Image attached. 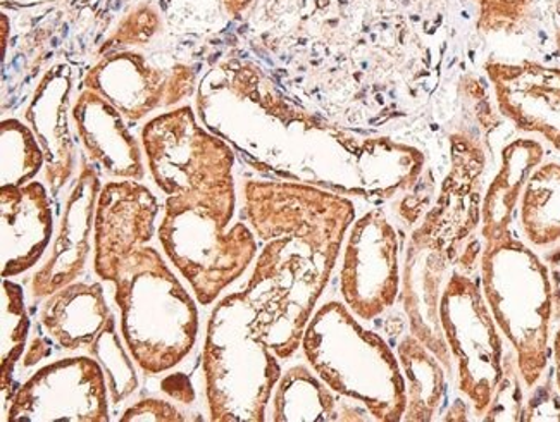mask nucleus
I'll use <instances>...</instances> for the list:
<instances>
[{"mask_svg":"<svg viewBox=\"0 0 560 422\" xmlns=\"http://www.w3.org/2000/svg\"><path fill=\"white\" fill-rule=\"evenodd\" d=\"M244 218L265 248L244 292L257 305V328L280 359L301 349L355 220L346 197L280 181H248Z\"/></svg>","mask_w":560,"mask_h":422,"instance_id":"f257e3e1","label":"nucleus"},{"mask_svg":"<svg viewBox=\"0 0 560 422\" xmlns=\"http://www.w3.org/2000/svg\"><path fill=\"white\" fill-rule=\"evenodd\" d=\"M302 350L308 366L338 395L361 403L374 421H402V366L380 335L365 329L340 302H328L307 323Z\"/></svg>","mask_w":560,"mask_h":422,"instance_id":"f03ea898","label":"nucleus"},{"mask_svg":"<svg viewBox=\"0 0 560 422\" xmlns=\"http://www.w3.org/2000/svg\"><path fill=\"white\" fill-rule=\"evenodd\" d=\"M128 352L145 374L175 370L196 347L199 310L194 296L154 247L131 254L114 278Z\"/></svg>","mask_w":560,"mask_h":422,"instance_id":"7ed1b4c3","label":"nucleus"},{"mask_svg":"<svg viewBox=\"0 0 560 422\" xmlns=\"http://www.w3.org/2000/svg\"><path fill=\"white\" fill-rule=\"evenodd\" d=\"M257 317L259 309L245 292L221 298L209 317L202 370L211 421H266L281 366Z\"/></svg>","mask_w":560,"mask_h":422,"instance_id":"20e7f679","label":"nucleus"},{"mask_svg":"<svg viewBox=\"0 0 560 422\" xmlns=\"http://www.w3.org/2000/svg\"><path fill=\"white\" fill-rule=\"evenodd\" d=\"M485 301L516 352L526 388H535L548 366L553 296L547 265L512 232L485 239L481 253Z\"/></svg>","mask_w":560,"mask_h":422,"instance_id":"39448f33","label":"nucleus"},{"mask_svg":"<svg viewBox=\"0 0 560 422\" xmlns=\"http://www.w3.org/2000/svg\"><path fill=\"white\" fill-rule=\"evenodd\" d=\"M235 203L197 196L167 197L159 242L200 305H211L256 257L253 227L247 223L230 227Z\"/></svg>","mask_w":560,"mask_h":422,"instance_id":"423d86ee","label":"nucleus"},{"mask_svg":"<svg viewBox=\"0 0 560 422\" xmlns=\"http://www.w3.org/2000/svg\"><path fill=\"white\" fill-rule=\"evenodd\" d=\"M143 143L155 184L166 196L236 202L232 152L197 127L187 107L149 122Z\"/></svg>","mask_w":560,"mask_h":422,"instance_id":"0eeeda50","label":"nucleus"},{"mask_svg":"<svg viewBox=\"0 0 560 422\" xmlns=\"http://www.w3.org/2000/svg\"><path fill=\"white\" fill-rule=\"evenodd\" d=\"M440 328L457 362L460 394L478 415L487 414L504 376V350L499 326L478 284L454 272L440 293Z\"/></svg>","mask_w":560,"mask_h":422,"instance_id":"6e6552de","label":"nucleus"},{"mask_svg":"<svg viewBox=\"0 0 560 422\" xmlns=\"http://www.w3.org/2000/svg\"><path fill=\"white\" fill-rule=\"evenodd\" d=\"M11 422H107L109 386L90 355L59 359L32 374L9 398Z\"/></svg>","mask_w":560,"mask_h":422,"instance_id":"1a4fd4ad","label":"nucleus"},{"mask_svg":"<svg viewBox=\"0 0 560 422\" xmlns=\"http://www.w3.org/2000/svg\"><path fill=\"white\" fill-rule=\"evenodd\" d=\"M398 236L382 209L353 221L343 250L340 292L362 321H373L394 307L398 296Z\"/></svg>","mask_w":560,"mask_h":422,"instance_id":"9d476101","label":"nucleus"},{"mask_svg":"<svg viewBox=\"0 0 560 422\" xmlns=\"http://www.w3.org/2000/svg\"><path fill=\"white\" fill-rule=\"evenodd\" d=\"M485 71L499 113L517 130L541 134L560 151V68L490 59Z\"/></svg>","mask_w":560,"mask_h":422,"instance_id":"9b49d317","label":"nucleus"},{"mask_svg":"<svg viewBox=\"0 0 560 422\" xmlns=\"http://www.w3.org/2000/svg\"><path fill=\"white\" fill-rule=\"evenodd\" d=\"M158 199L135 181L107 184L98 194L94 224V269L113 283L122 262L155 233Z\"/></svg>","mask_w":560,"mask_h":422,"instance_id":"f8f14e48","label":"nucleus"},{"mask_svg":"<svg viewBox=\"0 0 560 422\" xmlns=\"http://www.w3.org/2000/svg\"><path fill=\"white\" fill-rule=\"evenodd\" d=\"M98 190L101 185L97 176L86 167L78 178L70 199L66 200L59 232L54 239L49 257L33 274V298H47L57 290L65 289L82 277L92 250L90 238L94 232Z\"/></svg>","mask_w":560,"mask_h":422,"instance_id":"ddd939ff","label":"nucleus"},{"mask_svg":"<svg viewBox=\"0 0 560 422\" xmlns=\"http://www.w3.org/2000/svg\"><path fill=\"white\" fill-rule=\"evenodd\" d=\"M2 278H14L40 262L54 236L52 203L37 181L2 187L0 194Z\"/></svg>","mask_w":560,"mask_h":422,"instance_id":"4468645a","label":"nucleus"},{"mask_svg":"<svg viewBox=\"0 0 560 422\" xmlns=\"http://www.w3.org/2000/svg\"><path fill=\"white\" fill-rule=\"evenodd\" d=\"M113 317L101 283L73 281L45 298L40 323L61 349L86 353Z\"/></svg>","mask_w":560,"mask_h":422,"instance_id":"2eb2a0df","label":"nucleus"},{"mask_svg":"<svg viewBox=\"0 0 560 422\" xmlns=\"http://www.w3.org/2000/svg\"><path fill=\"white\" fill-rule=\"evenodd\" d=\"M78 131L90 155L114 176L142 178L139 146L122 127L119 114L98 95L86 94L74 107Z\"/></svg>","mask_w":560,"mask_h":422,"instance_id":"dca6fc26","label":"nucleus"},{"mask_svg":"<svg viewBox=\"0 0 560 422\" xmlns=\"http://www.w3.org/2000/svg\"><path fill=\"white\" fill-rule=\"evenodd\" d=\"M544 146L532 139H517L502 151L499 173L481 200V236L495 238L511 232L514 212L533 171L544 161Z\"/></svg>","mask_w":560,"mask_h":422,"instance_id":"f3484780","label":"nucleus"},{"mask_svg":"<svg viewBox=\"0 0 560 422\" xmlns=\"http://www.w3.org/2000/svg\"><path fill=\"white\" fill-rule=\"evenodd\" d=\"M271 421H341V400L308 367L293 366L272 391Z\"/></svg>","mask_w":560,"mask_h":422,"instance_id":"a211bd4d","label":"nucleus"},{"mask_svg":"<svg viewBox=\"0 0 560 422\" xmlns=\"http://www.w3.org/2000/svg\"><path fill=\"white\" fill-rule=\"evenodd\" d=\"M398 362L407 379L406 421H431L445 397V376L439 357L431 355L415 335H407L397 347Z\"/></svg>","mask_w":560,"mask_h":422,"instance_id":"6ab92c4d","label":"nucleus"},{"mask_svg":"<svg viewBox=\"0 0 560 422\" xmlns=\"http://www.w3.org/2000/svg\"><path fill=\"white\" fill-rule=\"evenodd\" d=\"M521 227L536 247L560 242V164L536 167L520 203Z\"/></svg>","mask_w":560,"mask_h":422,"instance_id":"aec40b11","label":"nucleus"},{"mask_svg":"<svg viewBox=\"0 0 560 422\" xmlns=\"http://www.w3.org/2000/svg\"><path fill=\"white\" fill-rule=\"evenodd\" d=\"M30 333L28 313L23 289L14 281L2 280V394L8 395L13 385L14 370L23 359Z\"/></svg>","mask_w":560,"mask_h":422,"instance_id":"412c9836","label":"nucleus"},{"mask_svg":"<svg viewBox=\"0 0 560 422\" xmlns=\"http://www.w3.org/2000/svg\"><path fill=\"white\" fill-rule=\"evenodd\" d=\"M86 355L94 357L106 374L110 402H122L137 391L139 376L135 371L133 361L130 357L131 353L128 355L127 349L122 347L118 328H116V317H113L109 325L98 335L97 340L94 341V345L90 347Z\"/></svg>","mask_w":560,"mask_h":422,"instance_id":"4be33fe9","label":"nucleus"},{"mask_svg":"<svg viewBox=\"0 0 560 422\" xmlns=\"http://www.w3.org/2000/svg\"><path fill=\"white\" fill-rule=\"evenodd\" d=\"M44 155L18 121L2 122V187H25L40 171Z\"/></svg>","mask_w":560,"mask_h":422,"instance_id":"5701e85b","label":"nucleus"},{"mask_svg":"<svg viewBox=\"0 0 560 422\" xmlns=\"http://www.w3.org/2000/svg\"><path fill=\"white\" fill-rule=\"evenodd\" d=\"M481 35H523L536 17V0H471Z\"/></svg>","mask_w":560,"mask_h":422,"instance_id":"b1692460","label":"nucleus"},{"mask_svg":"<svg viewBox=\"0 0 560 422\" xmlns=\"http://www.w3.org/2000/svg\"><path fill=\"white\" fill-rule=\"evenodd\" d=\"M517 361H504V376L488 407L487 421H521L523 415V391Z\"/></svg>","mask_w":560,"mask_h":422,"instance_id":"393cba45","label":"nucleus"},{"mask_svg":"<svg viewBox=\"0 0 560 422\" xmlns=\"http://www.w3.org/2000/svg\"><path fill=\"white\" fill-rule=\"evenodd\" d=\"M121 422H179L187 421V418L176 409L173 403L161 400V398H143L135 406L128 407L125 414L119 418Z\"/></svg>","mask_w":560,"mask_h":422,"instance_id":"a878e982","label":"nucleus"},{"mask_svg":"<svg viewBox=\"0 0 560 422\" xmlns=\"http://www.w3.org/2000/svg\"><path fill=\"white\" fill-rule=\"evenodd\" d=\"M161 390L173 398L176 402L191 406L196 402L197 394L196 388L191 385L190 378L185 373L170 374L161 382Z\"/></svg>","mask_w":560,"mask_h":422,"instance_id":"bb28decb","label":"nucleus"},{"mask_svg":"<svg viewBox=\"0 0 560 422\" xmlns=\"http://www.w3.org/2000/svg\"><path fill=\"white\" fill-rule=\"evenodd\" d=\"M545 260H547L550 283H552L553 319L560 321V248L547 254Z\"/></svg>","mask_w":560,"mask_h":422,"instance_id":"cd10ccee","label":"nucleus"},{"mask_svg":"<svg viewBox=\"0 0 560 422\" xmlns=\"http://www.w3.org/2000/svg\"><path fill=\"white\" fill-rule=\"evenodd\" d=\"M50 352H52V350H50L49 343H47L44 338H33L32 343L28 345V350H26L25 355L21 359V361H23V366H35V364H38L42 359L50 355Z\"/></svg>","mask_w":560,"mask_h":422,"instance_id":"c85d7f7f","label":"nucleus"},{"mask_svg":"<svg viewBox=\"0 0 560 422\" xmlns=\"http://www.w3.org/2000/svg\"><path fill=\"white\" fill-rule=\"evenodd\" d=\"M553 373H556L557 390L560 394V328L557 329L552 343Z\"/></svg>","mask_w":560,"mask_h":422,"instance_id":"c756f323","label":"nucleus"},{"mask_svg":"<svg viewBox=\"0 0 560 422\" xmlns=\"http://www.w3.org/2000/svg\"><path fill=\"white\" fill-rule=\"evenodd\" d=\"M550 17H552L553 42H556L557 50L560 52V0L553 2Z\"/></svg>","mask_w":560,"mask_h":422,"instance_id":"7c9ffc66","label":"nucleus"}]
</instances>
